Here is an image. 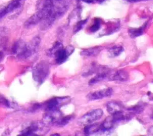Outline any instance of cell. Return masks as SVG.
<instances>
[{"label":"cell","mask_w":153,"mask_h":136,"mask_svg":"<svg viewBox=\"0 0 153 136\" xmlns=\"http://www.w3.org/2000/svg\"><path fill=\"white\" fill-rule=\"evenodd\" d=\"M127 1L131 2H140V1H148V0H127Z\"/></svg>","instance_id":"26"},{"label":"cell","mask_w":153,"mask_h":136,"mask_svg":"<svg viewBox=\"0 0 153 136\" xmlns=\"http://www.w3.org/2000/svg\"><path fill=\"white\" fill-rule=\"evenodd\" d=\"M148 25V22H146L142 26L139 28H130L128 30V34L129 36L132 38H134L140 36L143 34L146 26Z\"/></svg>","instance_id":"13"},{"label":"cell","mask_w":153,"mask_h":136,"mask_svg":"<svg viewBox=\"0 0 153 136\" xmlns=\"http://www.w3.org/2000/svg\"><path fill=\"white\" fill-rule=\"evenodd\" d=\"M152 83H153V81H152Z\"/></svg>","instance_id":"30"},{"label":"cell","mask_w":153,"mask_h":136,"mask_svg":"<svg viewBox=\"0 0 153 136\" xmlns=\"http://www.w3.org/2000/svg\"><path fill=\"white\" fill-rule=\"evenodd\" d=\"M152 117H153V114H152Z\"/></svg>","instance_id":"28"},{"label":"cell","mask_w":153,"mask_h":136,"mask_svg":"<svg viewBox=\"0 0 153 136\" xmlns=\"http://www.w3.org/2000/svg\"><path fill=\"white\" fill-rule=\"evenodd\" d=\"M52 135H59V134H52Z\"/></svg>","instance_id":"27"},{"label":"cell","mask_w":153,"mask_h":136,"mask_svg":"<svg viewBox=\"0 0 153 136\" xmlns=\"http://www.w3.org/2000/svg\"><path fill=\"white\" fill-rule=\"evenodd\" d=\"M36 6V13L41 19L40 29L44 31L66 13L70 6V0H39Z\"/></svg>","instance_id":"1"},{"label":"cell","mask_w":153,"mask_h":136,"mask_svg":"<svg viewBox=\"0 0 153 136\" xmlns=\"http://www.w3.org/2000/svg\"><path fill=\"white\" fill-rule=\"evenodd\" d=\"M144 106H145L144 104H143L142 102H140L128 108L127 110L128 112L131 113L132 114H140L143 111Z\"/></svg>","instance_id":"19"},{"label":"cell","mask_w":153,"mask_h":136,"mask_svg":"<svg viewBox=\"0 0 153 136\" xmlns=\"http://www.w3.org/2000/svg\"><path fill=\"white\" fill-rule=\"evenodd\" d=\"M75 49L74 46L69 45L65 48L63 47L59 49L54 55L56 64L60 65L64 63L69 58V56L74 52Z\"/></svg>","instance_id":"6"},{"label":"cell","mask_w":153,"mask_h":136,"mask_svg":"<svg viewBox=\"0 0 153 136\" xmlns=\"http://www.w3.org/2000/svg\"><path fill=\"white\" fill-rule=\"evenodd\" d=\"M63 47V45L62 43L59 41H56L53 45V46L48 50V55L50 57H53L54 54L61 48Z\"/></svg>","instance_id":"21"},{"label":"cell","mask_w":153,"mask_h":136,"mask_svg":"<svg viewBox=\"0 0 153 136\" xmlns=\"http://www.w3.org/2000/svg\"><path fill=\"white\" fill-rule=\"evenodd\" d=\"M43 123H32L29 126L23 128L20 132V135L25 136H30V135H38V132H40L42 129H44V126Z\"/></svg>","instance_id":"9"},{"label":"cell","mask_w":153,"mask_h":136,"mask_svg":"<svg viewBox=\"0 0 153 136\" xmlns=\"http://www.w3.org/2000/svg\"><path fill=\"white\" fill-rule=\"evenodd\" d=\"M129 78V74L127 71L124 69L116 71L111 75L109 80L115 81L118 82H124L127 81Z\"/></svg>","instance_id":"11"},{"label":"cell","mask_w":153,"mask_h":136,"mask_svg":"<svg viewBox=\"0 0 153 136\" xmlns=\"http://www.w3.org/2000/svg\"><path fill=\"white\" fill-rule=\"evenodd\" d=\"M70 101L71 98L69 96L54 97L41 104V108L43 107L45 111L57 110H60L62 106L68 104Z\"/></svg>","instance_id":"3"},{"label":"cell","mask_w":153,"mask_h":136,"mask_svg":"<svg viewBox=\"0 0 153 136\" xmlns=\"http://www.w3.org/2000/svg\"><path fill=\"white\" fill-rule=\"evenodd\" d=\"M152 99H153V98H152Z\"/></svg>","instance_id":"29"},{"label":"cell","mask_w":153,"mask_h":136,"mask_svg":"<svg viewBox=\"0 0 153 136\" xmlns=\"http://www.w3.org/2000/svg\"><path fill=\"white\" fill-rule=\"evenodd\" d=\"M103 114V111L101 108L91 110L81 116L77 120L78 125L85 126L93 123L95 121L99 120Z\"/></svg>","instance_id":"4"},{"label":"cell","mask_w":153,"mask_h":136,"mask_svg":"<svg viewBox=\"0 0 153 136\" xmlns=\"http://www.w3.org/2000/svg\"><path fill=\"white\" fill-rule=\"evenodd\" d=\"M148 132L149 134H151V135H153V126L150 127L148 131Z\"/></svg>","instance_id":"25"},{"label":"cell","mask_w":153,"mask_h":136,"mask_svg":"<svg viewBox=\"0 0 153 136\" xmlns=\"http://www.w3.org/2000/svg\"><path fill=\"white\" fill-rule=\"evenodd\" d=\"M78 1H80L82 2H85V3H87V4H90V3L93 2L94 0H78Z\"/></svg>","instance_id":"24"},{"label":"cell","mask_w":153,"mask_h":136,"mask_svg":"<svg viewBox=\"0 0 153 136\" xmlns=\"http://www.w3.org/2000/svg\"><path fill=\"white\" fill-rule=\"evenodd\" d=\"M50 73V65L45 61L37 63L32 69V77L38 84H41L48 77Z\"/></svg>","instance_id":"2"},{"label":"cell","mask_w":153,"mask_h":136,"mask_svg":"<svg viewBox=\"0 0 153 136\" xmlns=\"http://www.w3.org/2000/svg\"><path fill=\"white\" fill-rule=\"evenodd\" d=\"M25 0H11L6 5L0 8V20L5 16L22 8Z\"/></svg>","instance_id":"5"},{"label":"cell","mask_w":153,"mask_h":136,"mask_svg":"<svg viewBox=\"0 0 153 136\" xmlns=\"http://www.w3.org/2000/svg\"><path fill=\"white\" fill-rule=\"evenodd\" d=\"M123 51L124 49L122 46L117 45L111 47L108 49V53L110 58H115L120 55Z\"/></svg>","instance_id":"17"},{"label":"cell","mask_w":153,"mask_h":136,"mask_svg":"<svg viewBox=\"0 0 153 136\" xmlns=\"http://www.w3.org/2000/svg\"><path fill=\"white\" fill-rule=\"evenodd\" d=\"M0 105L4 106L7 108L11 107V104L10 102L8 101V99H7L5 97H4L2 95H0Z\"/></svg>","instance_id":"23"},{"label":"cell","mask_w":153,"mask_h":136,"mask_svg":"<svg viewBox=\"0 0 153 136\" xmlns=\"http://www.w3.org/2000/svg\"><path fill=\"white\" fill-rule=\"evenodd\" d=\"M41 18L36 13L32 14L30 17H29L24 23V26L26 28H30L38 23H41Z\"/></svg>","instance_id":"14"},{"label":"cell","mask_w":153,"mask_h":136,"mask_svg":"<svg viewBox=\"0 0 153 136\" xmlns=\"http://www.w3.org/2000/svg\"><path fill=\"white\" fill-rule=\"evenodd\" d=\"M41 43V39L39 36L34 37L29 43L27 44L26 52L25 55V59H27L34 55L38 50Z\"/></svg>","instance_id":"8"},{"label":"cell","mask_w":153,"mask_h":136,"mask_svg":"<svg viewBox=\"0 0 153 136\" xmlns=\"http://www.w3.org/2000/svg\"><path fill=\"white\" fill-rule=\"evenodd\" d=\"M106 109L108 113L111 114L123 109V106L122 104H120L117 101H111L107 103Z\"/></svg>","instance_id":"16"},{"label":"cell","mask_w":153,"mask_h":136,"mask_svg":"<svg viewBox=\"0 0 153 136\" xmlns=\"http://www.w3.org/2000/svg\"><path fill=\"white\" fill-rule=\"evenodd\" d=\"M113 89L111 87H107L99 90L90 92L87 95V99L88 101H94L101 99L105 98L110 97L113 95Z\"/></svg>","instance_id":"7"},{"label":"cell","mask_w":153,"mask_h":136,"mask_svg":"<svg viewBox=\"0 0 153 136\" xmlns=\"http://www.w3.org/2000/svg\"><path fill=\"white\" fill-rule=\"evenodd\" d=\"M88 19V18H87L85 19L81 20H79L78 22H76V24L74 26V29H73L74 34H75V33L78 32V31H79L81 29H82L83 26H84V25L87 23Z\"/></svg>","instance_id":"22"},{"label":"cell","mask_w":153,"mask_h":136,"mask_svg":"<svg viewBox=\"0 0 153 136\" xmlns=\"http://www.w3.org/2000/svg\"><path fill=\"white\" fill-rule=\"evenodd\" d=\"M83 132L85 135L102 134L101 124L91 123L89 125H87L84 128Z\"/></svg>","instance_id":"12"},{"label":"cell","mask_w":153,"mask_h":136,"mask_svg":"<svg viewBox=\"0 0 153 136\" xmlns=\"http://www.w3.org/2000/svg\"><path fill=\"white\" fill-rule=\"evenodd\" d=\"M62 116V113L60 110L45 111L43 116V120L45 123L56 125Z\"/></svg>","instance_id":"10"},{"label":"cell","mask_w":153,"mask_h":136,"mask_svg":"<svg viewBox=\"0 0 153 136\" xmlns=\"http://www.w3.org/2000/svg\"><path fill=\"white\" fill-rule=\"evenodd\" d=\"M103 23V20L102 19L99 17H96L93 20V23L89 28V32L91 33H94L99 31Z\"/></svg>","instance_id":"18"},{"label":"cell","mask_w":153,"mask_h":136,"mask_svg":"<svg viewBox=\"0 0 153 136\" xmlns=\"http://www.w3.org/2000/svg\"><path fill=\"white\" fill-rule=\"evenodd\" d=\"M101 46H94L84 49L80 53V55L84 56H94L98 55L102 50Z\"/></svg>","instance_id":"15"},{"label":"cell","mask_w":153,"mask_h":136,"mask_svg":"<svg viewBox=\"0 0 153 136\" xmlns=\"http://www.w3.org/2000/svg\"><path fill=\"white\" fill-rule=\"evenodd\" d=\"M75 117V116L74 114H70L66 116H62L61 119L57 122V123L55 125L59 127H62L67 124H68L72 119Z\"/></svg>","instance_id":"20"}]
</instances>
